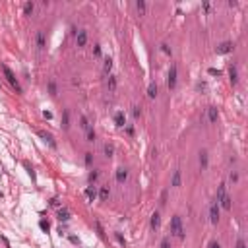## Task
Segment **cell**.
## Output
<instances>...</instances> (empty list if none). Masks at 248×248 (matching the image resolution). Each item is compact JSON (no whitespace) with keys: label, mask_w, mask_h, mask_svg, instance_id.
<instances>
[{"label":"cell","mask_w":248,"mask_h":248,"mask_svg":"<svg viewBox=\"0 0 248 248\" xmlns=\"http://www.w3.org/2000/svg\"><path fill=\"white\" fill-rule=\"evenodd\" d=\"M171 231L177 238H184V227H182V219L178 215H174L171 219Z\"/></svg>","instance_id":"6da1fadb"},{"label":"cell","mask_w":248,"mask_h":248,"mask_svg":"<svg viewBox=\"0 0 248 248\" xmlns=\"http://www.w3.org/2000/svg\"><path fill=\"white\" fill-rule=\"evenodd\" d=\"M2 70H4V76H6V79H8V82H10V83H12L14 87H16V89H18L19 93H21V85L18 83V78H16V76H14V72H12V70H10L8 66H4Z\"/></svg>","instance_id":"7a4b0ae2"},{"label":"cell","mask_w":248,"mask_h":248,"mask_svg":"<svg viewBox=\"0 0 248 248\" xmlns=\"http://www.w3.org/2000/svg\"><path fill=\"white\" fill-rule=\"evenodd\" d=\"M177 74H178L177 66H171V70H169V78H167V85H169V89H174V87H177Z\"/></svg>","instance_id":"3957f363"},{"label":"cell","mask_w":248,"mask_h":248,"mask_svg":"<svg viewBox=\"0 0 248 248\" xmlns=\"http://www.w3.org/2000/svg\"><path fill=\"white\" fill-rule=\"evenodd\" d=\"M209 221L213 223V225H217V221H219V206H217V202L209 209Z\"/></svg>","instance_id":"277c9868"},{"label":"cell","mask_w":248,"mask_h":248,"mask_svg":"<svg viewBox=\"0 0 248 248\" xmlns=\"http://www.w3.org/2000/svg\"><path fill=\"white\" fill-rule=\"evenodd\" d=\"M231 50H233V43L225 41V43H221V45L217 47V54H227V53H231Z\"/></svg>","instance_id":"5b68a950"},{"label":"cell","mask_w":248,"mask_h":248,"mask_svg":"<svg viewBox=\"0 0 248 248\" xmlns=\"http://www.w3.org/2000/svg\"><path fill=\"white\" fill-rule=\"evenodd\" d=\"M217 116H219L217 107H207V118H209V122H217Z\"/></svg>","instance_id":"8992f818"},{"label":"cell","mask_w":248,"mask_h":248,"mask_svg":"<svg viewBox=\"0 0 248 248\" xmlns=\"http://www.w3.org/2000/svg\"><path fill=\"white\" fill-rule=\"evenodd\" d=\"M76 41H78V47H83L85 43H87V33H85V31H78Z\"/></svg>","instance_id":"52a82bcc"},{"label":"cell","mask_w":248,"mask_h":248,"mask_svg":"<svg viewBox=\"0 0 248 248\" xmlns=\"http://www.w3.org/2000/svg\"><path fill=\"white\" fill-rule=\"evenodd\" d=\"M114 122H116V126L122 128L124 124H126V116H124V113H116L114 114Z\"/></svg>","instance_id":"ba28073f"},{"label":"cell","mask_w":248,"mask_h":248,"mask_svg":"<svg viewBox=\"0 0 248 248\" xmlns=\"http://www.w3.org/2000/svg\"><path fill=\"white\" fill-rule=\"evenodd\" d=\"M229 78H231V83L237 85V82H238V74H237V68H235V66L229 68Z\"/></svg>","instance_id":"9c48e42d"},{"label":"cell","mask_w":248,"mask_h":248,"mask_svg":"<svg viewBox=\"0 0 248 248\" xmlns=\"http://www.w3.org/2000/svg\"><path fill=\"white\" fill-rule=\"evenodd\" d=\"M221 206H223V209H231V206H233V200H231V196H227V194H225L223 196V198H221Z\"/></svg>","instance_id":"30bf717a"},{"label":"cell","mask_w":248,"mask_h":248,"mask_svg":"<svg viewBox=\"0 0 248 248\" xmlns=\"http://www.w3.org/2000/svg\"><path fill=\"white\" fill-rule=\"evenodd\" d=\"M85 196H87V200H89V202H93V200L97 198V190H95V188H93V186L85 188Z\"/></svg>","instance_id":"8fae6325"},{"label":"cell","mask_w":248,"mask_h":248,"mask_svg":"<svg viewBox=\"0 0 248 248\" xmlns=\"http://www.w3.org/2000/svg\"><path fill=\"white\" fill-rule=\"evenodd\" d=\"M159 225H161V215L153 213L151 215V229H159Z\"/></svg>","instance_id":"7c38bea8"},{"label":"cell","mask_w":248,"mask_h":248,"mask_svg":"<svg viewBox=\"0 0 248 248\" xmlns=\"http://www.w3.org/2000/svg\"><path fill=\"white\" fill-rule=\"evenodd\" d=\"M126 178H128V171L126 169H118V171H116V180H118V182H124Z\"/></svg>","instance_id":"4fadbf2b"},{"label":"cell","mask_w":248,"mask_h":248,"mask_svg":"<svg viewBox=\"0 0 248 248\" xmlns=\"http://www.w3.org/2000/svg\"><path fill=\"white\" fill-rule=\"evenodd\" d=\"M39 136L43 138V140H47V142H49V143L54 148V140H53V136H50L49 132H45V130H39Z\"/></svg>","instance_id":"5bb4252c"},{"label":"cell","mask_w":248,"mask_h":248,"mask_svg":"<svg viewBox=\"0 0 248 248\" xmlns=\"http://www.w3.org/2000/svg\"><path fill=\"white\" fill-rule=\"evenodd\" d=\"M148 95H149L151 99L157 97V85H155V83H149V87H148Z\"/></svg>","instance_id":"9a60e30c"},{"label":"cell","mask_w":248,"mask_h":248,"mask_svg":"<svg viewBox=\"0 0 248 248\" xmlns=\"http://www.w3.org/2000/svg\"><path fill=\"white\" fill-rule=\"evenodd\" d=\"M200 167H202V169H206V167H207V153L206 151L200 153Z\"/></svg>","instance_id":"2e32d148"},{"label":"cell","mask_w":248,"mask_h":248,"mask_svg":"<svg viewBox=\"0 0 248 248\" xmlns=\"http://www.w3.org/2000/svg\"><path fill=\"white\" fill-rule=\"evenodd\" d=\"M171 184L177 188V186H180V171H174V174H173V182Z\"/></svg>","instance_id":"e0dca14e"},{"label":"cell","mask_w":248,"mask_h":248,"mask_svg":"<svg viewBox=\"0 0 248 248\" xmlns=\"http://www.w3.org/2000/svg\"><path fill=\"white\" fill-rule=\"evenodd\" d=\"M58 219H60V221H68L70 219L68 209H60V211H58Z\"/></svg>","instance_id":"ac0fdd59"},{"label":"cell","mask_w":248,"mask_h":248,"mask_svg":"<svg viewBox=\"0 0 248 248\" xmlns=\"http://www.w3.org/2000/svg\"><path fill=\"white\" fill-rule=\"evenodd\" d=\"M37 47H39V49L45 47V33H43V31L37 33Z\"/></svg>","instance_id":"d6986e66"},{"label":"cell","mask_w":248,"mask_h":248,"mask_svg":"<svg viewBox=\"0 0 248 248\" xmlns=\"http://www.w3.org/2000/svg\"><path fill=\"white\" fill-rule=\"evenodd\" d=\"M62 126H64V128H68V126H70V114H68V111H64V113H62Z\"/></svg>","instance_id":"ffe728a7"},{"label":"cell","mask_w":248,"mask_h":248,"mask_svg":"<svg viewBox=\"0 0 248 248\" xmlns=\"http://www.w3.org/2000/svg\"><path fill=\"white\" fill-rule=\"evenodd\" d=\"M33 8H35L33 2H25V4H24V14H25V16H29V14L33 12Z\"/></svg>","instance_id":"44dd1931"},{"label":"cell","mask_w":248,"mask_h":248,"mask_svg":"<svg viewBox=\"0 0 248 248\" xmlns=\"http://www.w3.org/2000/svg\"><path fill=\"white\" fill-rule=\"evenodd\" d=\"M99 198H101V200H107V198H109V188H107V186H103V188L99 190Z\"/></svg>","instance_id":"7402d4cb"},{"label":"cell","mask_w":248,"mask_h":248,"mask_svg":"<svg viewBox=\"0 0 248 248\" xmlns=\"http://www.w3.org/2000/svg\"><path fill=\"white\" fill-rule=\"evenodd\" d=\"M136 10L140 12V14L145 12V2H143V0H138V2H136Z\"/></svg>","instance_id":"603a6c76"},{"label":"cell","mask_w":248,"mask_h":248,"mask_svg":"<svg viewBox=\"0 0 248 248\" xmlns=\"http://www.w3.org/2000/svg\"><path fill=\"white\" fill-rule=\"evenodd\" d=\"M223 196H225V184H221V186H219V190H217V200H215V202H221Z\"/></svg>","instance_id":"cb8c5ba5"},{"label":"cell","mask_w":248,"mask_h":248,"mask_svg":"<svg viewBox=\"0 0 248 248\" xmlns=\"http://www.w3.org/2000/svg\"><path fill=\"white\" fill-rule=\"evenodd\" d=\"M111 70H113V60H111V58H105V72L109 74Z\"/></svg>","instance_id":"d4e9b609"},{"label":"cell","mask_w":248,"mask_h":248,"mask_svg":"<svg viewBox=\"0 0 248 248\" xmlns=\"http://www.w3.org/2000/svg\"><path fill=\"white\" fill-rule=\"evenodd\" d=\"M113 153H114V148H113L111 143H107V145H105V155H107V157H111Z\"/></svg>","instance_id":"484cf974"},{"label":"cell","mask_w":248,"mask_h":248,"mask_svg":"<svg viewBox=\"0 0 248 248\" xmlns=\"http://www.w3.org/2000/svg\"><path fill=\"white\" fill-rule=\"evenodd\" d=\"M95 138H97L95 136V130L89 128V130H87V142H95Z\"/></svg>","instance_id":"4316f807"},{"label":"cell","mask_w":248,"mask_h":248,"mask_svg":"<svg viewBox=\"0 0 248 248\" xmlns=\"http://www.w3.org/2000/svg\"><path fill=\"white\" fill-rule=\"evenodd\" d=\"M49 91H50V95H56V83L54 82L49 83Z\"/></svg>","instance_id":"83f0119b"},{"label":"cell","mask_w":248,"mask_h":248,"mask_svg":"<svg viewBox=\"0 0 248 248\" xmlns=\"http://www.w3.org/2000/svg\"><path fill=\"white\" fill-rule=\"evenodd\" d=\"M109 87H111V89H114V87H116V79L113 76H109Z\"/></svg>","instance_id":"f1b7e54d"},{"label":"cell","mask_w":248,"mask_h":248,"mask_svg":"<svg viewBox=\"0 0 248 248\" xmlns=\"http://www.w3.org/2000/svg\"><path fill=\"white\" fill-rule=\"evenodd\" d=\"M97 177H99V173H97V171L89 173V182H95V180H97Z\"/></svg>","instance_id":"f546056e"},{"label":"cell","mask_w":248,"mask_h":248,"mask_svg":"<svg viewBox=\"0 0 248 248\" xmlns=\"http://www.w3.org/2000/svg\"><path fill=\"white\" fill-rule=\"evenodd\" d=\"M91 161H93V155L91 153H85V165H91Z\"/></svg>","instance_id":"4dcf8cb0"},{"label":"cell","mask_w":248,"mask_h":248,"mask_svg":"<svg viewBox=\"0 0 248 248\" xmlns=\"http://www.w3.org/2000/svg\"><path fill=\"white\" fill-rule=\"evenodd\" d=\"M79 122H82V124H79L82 128H89V124H87V118H85V116H82V120H79Z\"/></svg>","instance_id":"1f68e13d"},{"label":"cell","mask_w":248,"mask_h":248,"mask_svg":"<svg viewBox=\"0 0 248 248\" xmlns=\"http://www.w3.org/2000/svg\"><path fill=\"white\" fill-rule=\"evenodd\" d=\"M161 50H163L165 54H171V49H169V45H165V43L161 45Z\"/></svg>","instance_id":"d6a6232c"},{"label":"cell","mask_w":248,"mask_h":248,"mask_svg":"<svg viewBox=\"0 0 248 248\" xmlns=\"http://www.w3.org/2000/svg\"><path fill=\"white\" fill-rule=\"evenodd\" d=\"M39 225H41V229H43V231H49V227H50V225H49L47 221H41Z\"/></svg>","instance_id":"836d02e7"},{"label":"cell","mask_w":248,"mask_h":248,"mask_svg":"<svg viewBox=\"0 0 248 248\" xmlns=\"http://www.w3.org/2000/svg\"><path fill=\"white\" fill-rule=\"evenodd\" d=\"M237 248H246V242H244L242 238H240V240H237Z\"/></svg>","instance_id":"e575fe53"},{"label":"cell","mask_w":248,"mask_h":248,"mask_svg":"<svg viewBox=\"0 0 248 248\" xmlns=\"http://www.w3.org/2000/svg\"><path fill=\"white\" fill-rule=\"evenodd\" d=\"M209 74H211V76H219L221 72H219V70H215V68H209Z\"/></svg>","instance_id":"d590c367"},{"label":"cell","mask_w":248,"mask_h":248,"mask_svg":"<svg viewBox=\"0 0 248 248\" xmlns=\"http://www.w3.org/2000/svg\"><path fill=\"white\" fill-rule=\"evenodd\" d=\"M95 227H97V231H99V235H101V237H103V235H105V233H103V227H101V223H95Z\"/></svg>","instance_id":"8d00e7d4"},{"label":"cell","mask_w":248,"mask_h":248,"mask_svg":"<svg viewBox=\"0 0 248 248\" xmlns=\"http://www.w3.org/2000/svg\"><path fill=\"white\" fill-rule=\"evenodd\" d=\"M142 114V111H140V107H134V116H136V118H138V116H140Z\"/></svg>","instance_id":"74e56055"},{"label":"cell","mask_w":248,"mask_h":248,"mask_svg":"<svg viewBox=\"0 0 248 248\" xmlns=\"http://www.w3.org/2000/svg\"><path fill=\"white\" fill-rule=\"evenodd\" d=\"M161 248H171V244H169V240H167V238L161 242Z\"/></svg>","instance_id":"f35d334b"},{"label":"cell","mask_w":248,"mask_h":248,"mask_svg":"<svg viewBox=\"0 0 248 248\" xmlns=\"http://www.w3.org/2000/svg\"><path fill=\"white\" fill-rule=\"evenodd\" d=\"M231 180L237 182V180H238V174H237V173H231Z\"/></svg>","instance_id":"ab89813d"},{"label":"cell","mask_w":248,"mask_h":248,"mask_svg":"<svg viewBox=\"0 0 248 248\" xmlns=\"http://www.w3.org/2000/svg\"><path fill=\"white\" fill-rule=\"evenodd\" d=\"M43 116H45V118H47V120H50V118H53V114H50L49 111H45V113H43Z\"/></svg>","instance_id":"60d3db41"},{"label":"cell","mask_w":248,"mask_h":248,"mask_svg":"<svg viewBox=\"0 0 248 248\" xmlns=\"http://www.w3.org/2000/svg\"><path fill=\"white\" fill-rule=\"evenodd\" d=\"M70 242H74V244H79V238H78V237H70Z\"/></svg>","instance_id":"b9f144b4"},{"label":"cell","mask_w":248,"mask_h":248,"mask_svg":"<svg viewBox=\"0 0 248 248\" xmlns=\"http://www.w3.org/2000/svg\"><path fill=\"white\" fill-rule=\"evenodd\" d=\"M165 202H167V190L161 194V203H165Z\"/></svg>","instance_id":"7bdbcfd3"},{"label":"cell","mask_w":248,"mask_h":248,"mask_svg":"<svg viewBox=\"0 0 248 248\" xmlns=\"http://www.w3.org/2000/svg\"><path fill=\"white\" fill-rule=\"evenodd\" d=\"M95 54L101 56V47H99V45H95Z\"/></svg>","instance_id":"ee69618b"},{"label":"cell","mask_w":248,"mask_h":248,"mask_svg":"<svg viewBox=\"0 0 248 248\" xmlns=\"http://www.w3.org/2000/svg\"><path fill=\"white\" fill-rule=\"evenodd\" d=\"M209 248H221V246H219V242H211V246H209Z\"/></svg>","instance_id":"f6af8a7d"}]
</instances>
